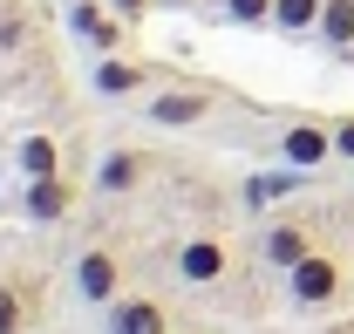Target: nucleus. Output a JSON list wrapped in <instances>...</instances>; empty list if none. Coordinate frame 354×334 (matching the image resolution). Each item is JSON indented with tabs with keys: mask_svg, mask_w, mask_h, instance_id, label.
Here are the masks:
<instances>
[{
	"mask_svg": "<svg viewBox=\"0 0 354 334\" xmlns=\"http://www.w3.org/2000/svg\"><path fill=\"white\" fill-rule=\"evenodd\" d=\"M68 293H75V307H116L123 293H130V252L116 246V239H88L75 259H68Z\"/></svg>",
	"mask_w": 354,
	"mask_h": 334,
	"instance_id": "1",
	"label": "nucleus"
},
{
	"mask_svg": "<svg viewBox=\"0 0 354 334\" xmlns=\"http://www.w3.org/2000/svg\"><path fill=\"white\" fill-rule=\"evenodd\" d=\"M286 280V307H300V314H327V307H341L348 300V259L334 246H313L293 273H279Z\"/></svg>",
	"mask_w": 354,
	"mask_h": 334,
	"instance_id": "2",
	"label": "nucleus"
},
{
	"mask_svg": "<svg viewBox=\"0 0 354 334\" xmlns=\"http://www.w3.org/2000/svg\"><path fill=\"white\" fill-rule=\"evenodd\" d=\"M232 239H218V232H191V239H177L171 246V273H177V287H191V293H212L232 280Z\"/></svg>",
	"mask_w": 354,
	"mask_h": 334,
	"instance_id": "3",
	"label": "nucleus"
},
{
	"mask_svg": "<svg viewBox=\"0 0 354 334\" xmlns=\"http://www.w3.org/2000/svg\"><path fill=\"white\" fill-rule=\"evenodd\" d=\"M136 109H143V123H157V130H198L218 109V89L212 82H157Z\"/></svg>",
	"mask_w": 354,
	"mask_h": 334,
	"instance_id": "4",
	"label": "nucleus"
},
{
	"mask_svg": "<svg viewBox=\"0 0 354 334\" xmlns=\"http://www.w3.org/2000/svg\"><path fill=\"white\" fill-rule=\"evenodd\" d=\"M272 157L286 170H327L334 164V123H320V116H286L279 137H272Z\"/></svg>",
	"mask_w": 354,
	"mask_h": 334,
	"instance_id": "5",
	"label": "nucleus"
},
{
	"mask_svg": "<svg viewBox=\"0 0 354 334\" xmlns=\"http://www.w3.org/2000/svg\"><path fill=\"white\" fill-rule=\"evenodd\" d=\"M88 89H95L102 103H143V96L157 89V76H150V62H136V55H95Z\"/></svg>",
	"mask_w": 354,
	"mask_h": 334,
	"instance_id": "6",
	"label": "nucleus"
},
{
	"mask_svg": "<svg viewBox=\"0 0 354 334\" xmlns=\"http://www.w3.org/2000/svg\"><path fill=\"white\" fill-rule=\"evenodd\" d=\"M313 246H320L313 218H266V232H259V259L272 266V273H293Z\"/></svg>",
	"mask_w": 354,
	"mask_h": 334,
	"instance_id": "7",
	"label": "nucleus"
},
{
	"mask_svg": "<svg viewBox=\"0 0 354 334\" xmlns=\"http://www.w3.org/2000/svg\"><path fill=\"white\" fill-rule=\"evenodd\" d=\"M68 35L75 42H88L95 55H123V21L109 14V0H68Z\"/></svg>",
	"mask_w": 354,
	"mask_h": 334,
	"instance_id": "8",
	"label": "nucleus"
},
{
	"mask_svg": "<svg viewBox=\"0 0 354 334\" xmlns=\"http://www.w3.org/2000/svg\"><path fill=\"white\" fill-rule=\"evenodd\" d=\"M150 184V157L136 150V143H116V150H102V164H95V191L102 198H130Z\"/></svg>",
	"mask_w": 354,
	"mask_h": 334,
	"instance_id": "9",
	"label": "nucleus"
},
{
	"mask_svg": "<svg viewBox=\"0 0 354 334\" xmlns=\"http://www.w3.org/2000/svg\"><path fill=\"white\" fill-rule=\"evenodd\" d=\"M75 211V184H68V170H55V177H28L21 184V218H35V225H62Z\"/></svg>",
	"mask_w": 354,
	"mask_h": 334,
	"instance_id": "10",
	"label": "nucleus"
},
{
	"mask_svg": "<svg viewBox=\"0 0 354 334\" xmlns=\"http://www.w3.org/2000/svg\"><path fill=\"white\" fill-rule=\"evenodd\" d=\"M102 328L109 334H171V314L157 293H123L116 307H102Z\"/></svg>",
	"mask_w": 354,
	"mask_h": 334,
	"instance_id": "11",
	"label": "nucleus"
},
{
	"mask_svg": "<svg viewBox=\"0 0 354 334\" xmlns=\"http://www.w3.org/2000/svg\"><path fill=\"white\" fill-rule=\"evenodd\" d=\"M41 321V287L28 273H0V334H35Z\"/></svg>",
	"mask_w": 354,
	"mask_h": 334,
	"instance_id": "12",
	"label": "nucleus"
},
{
	"mask_svg": "<svg viewBox=\"0 0 354 334\" xmlns=\"http://www.w3.org/2000/svg\"><path fill=\"white\" fill-rule=\"evenodd\" d=\"M14 170H21V184H28V177H55V170H62V143H55L48 130L21 137V143H14Z\"/></svg>",
	"mask_w": 354,
	"mask_h": 334,
	"instance_id": "13",
	"label": "nucleus"
},
{
	"mask_svg": "<svg viewBox=\"0 0 354 334\" xmlns=\"http://www.w3.org/2000/svg\"><path fill=\"white\" fill-rule=\"evenodd\" d=\"M313 42L334 48V55H354V0H327V7H320V28H313Z\"/></svg>",
	"mask_w": 354,
	"mask_h": 334,
	"instance_id": "14",
	"label": "nucleus"
},
{
	"mask_svg": "<svg viewBox=\"0 0 354 334\" xmlns=\"http://www.w3.org/2000/svg\"><path fill=\"white\" fill-rule=\"evenodd\" d=\"M320 7L327 0H272V28L279 35H313L320 28Z\"/></svg>",
	"mask_w": 354,
	"mask_h": 334,
	"instance_id": "15",
	"label": "nucleus"
},
{
	"mask_svg": "<svg viewBox=\"0 0 354 334\" xmlns=\"http://www.w3.org/2000/svg\"><path fill=\"white\" fill-rule=\"evenodd\" d=\"M239 28H272V0H218Z\"/></svg>",
	"mask_w": 354,
	"mask_h": 334,
	"instance_id": "16",
	"label": "nucleus"
},
{
	"mask_svg": "<svg viewBox=\"0 0 354 334\" xmlns=\"http://www.w3.org/2000/svg\"><path fill=\"white\" fill-rule=\"evenodd\" d=\"M150 7H157V0H109V14H116V21H123V28H136V21H143V14H150Z\"/></svg>",
	"mask_w": 354,
	"mask_h": 334,
	"instance_id": "17",
	"label": "nucleus"
},
{
	"mask_svg": "<svg viewBox=\"0 0 354 334\" xmlns=\"http://www.w3.org/2000/svg\"><path fill=\"white\" fill-rule=\"evenodd\" d=\"M334 157H341V164H354V116H341V123H334Z\"/></svg>",
	"mask_w": 354,
	"mask_h": 334,
	"instance_id": "18",
	"label": "nucleus"
},
{
	"mask_svg": "<svg viewBox=\"0 0 354 334\" xmlns=\"http://www.w3.org/2000/svg\"><path fill=\"white\" fill-rule=\"evenodd\" d=\"M164 7H184V0H164Z\"/></svg>",
	"mask_w": 354,
	"mask_h": 334,
	"instance_id": "19",
	"label": "nucleus"
},
{
	"mask_svg": "<svg viewBox=\"0 0 354 334\" xmlns=\"http://www.w3.org/2000/svg\"><path fill=\"white\" fill-rule=\"evenodd\" d=\"M348 334H354V328H348Z\"/></svg>",
	"mask_w": 354,
	"mask_h": 334,
	"instance_id": "20",
	"label": "nucleus"
}]
</instances>
